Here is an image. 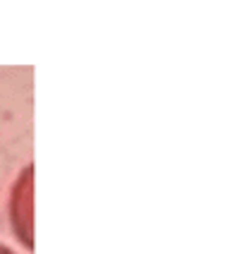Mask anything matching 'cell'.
Segmentation results:
<instances>
[{
  "instance_id": "cell-1",
  "label": "cell",
  "mask_w": 240,
  "mask_h": 254,
  "mask_svg": "<svg viewBox=\"0 0 240 254\" xmlns=\"http://www.w3.org/2000/svg\"><path fill=\"white\" fill-rule=\"evenodd\" d=\"M0 254H14V252L7 247V245H2V242H0Z\"/></svg>"
}]
</instances>
